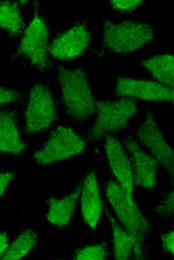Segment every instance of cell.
<instances>
[{
  "label": "cell",
  "mask_w": 174,
  "mask_h": 260,
  "mask_svg": "<svg viewBox=\"0 0 174 260\" xmlns=\"http://www.w3.org/2000/svg\"><path fill=\"white\" fill-rule=\"evenodd\" d=\"M58 74L67 114L78 122L87 121L96 109L86 73L80 68L69 69L58 66Z\"/></svg>",
  "instance_id": "1"
},
{
  "label": "cell",
  "mask_w": 174,
  "mask_h": 260,
  "mask_svg": "<svg viewBox=\"0 0 174 260\" xmlns=\"http://www.w3.org/2000/svg\"><path fill=\"white\" fill-rule=\"evenodd\" d=\"M106 194L124 230L134 240L132 252L136 258L142 260L144 240L150 228L149 222L134 199L128 196L117 182L111 180L108 182Z\"/></svg>",
  "instance_id": "2"
},
{
  "label": "cell",
  "mask_w": 174,
  "mask_h": 260,
  "mask_svg": "<svg viewBox=\"0 0 174 260\" xmlns=\"http://www.w3.org/2000/svg\"><path fill=\"white\" fill-rule=\"evenodd\" d=\"M154 36L153 28L148 22L128 20L116 23L105 20L102 46L116 53L128 54L152 41Z\"/></svg>",
  "instance_id": "3"
},
{
  "label": "cell",
  "mask_w": 174,
  "mask_h": 260,
  "mask_svg": "<svg viewBox=\"0 0 174 260\" xmlns=\"http://www.w3.org/2000/svg\"><path fill=\"white\" fill-rule=\"evenodd\" d=\"M96 119L88 135L92 141L126 128L136 114L138 106L134 98L124 97L114 100H98L96 102Z\"/></svg>",
  "instance_id": "4"
},
{
  "label": "cell",
  "mask_w": 174,
  "mask_h": 260,
  "mask_svg": "<svg viewBox=\"0 0 174 260\" xmlns=\"http://www.w3.org/2000/svg\"><path fill=\"white\" fill-rule=\"evenodd\" d=\"M86 146L85 142L72 129L59 126L34 153L33 159L38 165L48 166L81 154Z\"/></svg>",
  "instance_id": "5"
},
{
  "label": "cell",
  "mask_w": 174,
  "mask_h": 260,
  "mask_svg": "<svg viewBox=\"0 0 174 260\" xmlns=\"http://www.w3.org/2000/svg\"><path fill=\"white\" fill-rule=\"evenodd\" d=\"M49 46L47 25L36 8L34 16L24 30L18 52L26 57L39 70L44 71L50 66Z\"/></svg>",
  "instance_id": "6"
},
{
  "label": "cell",
  "mask_w": 174,
  "mask_h": 260,
  "mask_svg": "<svg viewBox=\"0 0 174 260\" xmlns=\"http://www.w3.org/2000/svg\"><path fill=\"white\" fill-rule=\"evenodd\" d=\"M25 118V130L28 134L44 130L57 119L54 100L46 85L38 83L30 88Z\"/></svg>",
  "instance_id": "7"
},
{
  "label": "cell",
  "mask_w": 174,
  "mask_h": 260,
  "mask_svg": "<svg viewBox=\"0 0 174 260\" xmlns=\"http://www.w3.org/2000/svg\"><path fill=\"white\" fill-rule=\"evenodd\" d=\"M140 142L164 168L168 175L174 174V150L158 126L154 115L148 112L138 132Z\"/></svg>",
  "instance_id": "8"
},
{
  "label": "cell",
  "mask_w": 174,
  "mask_h": 260,
  "mask_svg": "<svg viewBox=\"0 0 174 260\" xmlns=\"http://www.w3.org/2000/svg\"><path fill=\"white\" fill-rule=\"evenodd\" d=\"M120 96L136 98L153 102H173L174 89L158 82L120 77L114 87Z\"/></svg>",
  "instance_id": "9"
},
{
  "label": "cell",
  "mask_w": 174,
  "mask_h": 260,
  "mask_svg": "<svg viewBox=\"0 0 174 260\" xmlns=\"http://www.w3.org/2000/svg\"><path fill=\"white\" fill-rule=\"evenodd\" d=\"M91 40L90 34L84 24H78L58 36L49 46V54L60 60H68L82 55Z\"/></svg>",
  "instance_id": "10"
},
{
  "label": "cell",
  "mask_w": 174,
  "mask_h": 260,
  "mask_svg": "<svg viewBox=\"0 0 174 260\" xmlns=\"http://www.w3.org/2000/svg\"><path fill=\"white\" fill-rule=\"evenodd\" d=\"M124 145L130 156V164L134 184L152 189L156 184L158 161L144 151L132 137L128 136Z\"/></svg>",
  "instance_id": "11"
},
{
  "label": "cell",
  "mask_w": 174,
  "mask_h": 260,
  "mask_svg": "<svg viewBox=\"0 0 174 260\" xmlns=\"http://www.w3.org/2000/svg\"><path fill=\"white\" fill-rule=\"evenodd\" d=\"M105 148L109 165L117 182L130 198H133L134 182L130 161L118 140L107 136Z\"/></svg>",
  "instance_id": "12"
},
{
  "label": "cell",
  "mask_w": 174,
  "mask_h": 260,
  "mask_svg": "<svg viewBox=\"0 0 174 260\" xmlns=\"http://www.w3.org/2000/svg\"><path fill=\"white\" fill-rule=\"evenodd\" d=\"M80 196L83 219L90 228L94 229L101 216L102 203L97 178L94 172H88L82 180Z\"/></svg>",
  "instance_id": "13"
},
{
  "label": "cell",
  "mask_w": 174,
  "mask_h": 260,
  "mask_svg": "<svg viewBox=\"0 0 174 260\" xmlns=\"http://www.w3.org/2000/svg\"><path fill=\"white\" fill-rule=\"evenodd\" d=\"M82 185V180L68 195L60 198H50L48 199V208L46 218L49 223L62 228L70 222L80 196Z\"/></svg>",
  "instance_id": "14"
},
{
  "label": "cell",
  "mask_w": 174,
  "mask_h": 260,
  "mask_svg": "<svg viewBox=\"0 0 174 260\" xmlns=\"http://www.w3.org/2000/svg\"><path fill=\"white\" fill-rule=\"evenodd\" d=\"M26 148L20 134L15 114L10 110L0 111V152L18 154Z\"/></svg>",
  "instance_id": "15"
},
{
  "label": "cell",
  "mask_w": 174,
  "mask_h": 260,
  "mask_svg": "<svg viewBox=\"0 0 174 260\" xmlns=\"http://www.w3.org/2000/svg\"><path fill=\"white\" fill-rule=\"evenodd\" d=\"M158 82L174 89V57L172 54H158L142 62Z\"/></svg>",
  "instance_id": "16"
},
{
  "label": "cell",
  "mask_w": 174,
  "mask_h": 260,
  "mask_svg": "<svg viewBox=\"0 0 174 260\" xmlns=\"http://www.w3.org/2000/svg\"><path fill=\"white\" fill-rule=\"evenodd\" d=\"M22 16L18 2H0V28L10 36L19 34L23 28Z\"/></svg>",
  "instance_id": "17"
},
{
  "label": "cell",
  "mask_w": 174,
  "mask_h": 260,
  "mask_svg": "<svg viewBox=\"0 0 174 260\" xmlns=\"http://www.w3.org/2000/svg\"><path fill=\"white\" fill-rule=\"evenodd\" d=\"M106 212L112 230L114 258L118 260H128L133 250L134 240L108 212Z\"/></svg>",
  "instance_id": "18"
},
{
  "label": "cell",
  "mask_w": 174,
  "mask_h": 260,
  "mask_svg": "<svg viewBox=\"0 0 174 260\" xmlns=\"http://www.w3.org/2000/svg\"><path fill=\"white\" fill-rule=\"evenodd\" d=\"M38 240L36 232L28 229L22 232L9 245L4 255V260H18L24 257L32 250Z\"/></svg>",
  "instance_id": "19"
},
{
  "label": "cell",
  "mask_w": 174,
  "mask_h": 260,
  "mask_svg": "<svg viewBox=\"0 0 174 260\" xmlns=\"http://www.w3.org/2000/svg\"><path fill=\"white\" fill-rule=\"evenodd\" d=\"M105 248L100 244L86 246L79 250L74 256L78 260H104L106 258Z\"/></svg>",
  "instance_id": "20"
},
{
  "label": "cell",
  "mask_w": 174,
  "mask_h": 260,
  "mask_svg": "<svg viewBox=\"0 0 174 260\" xmlns=\"http://www.w3.org/2000/svg\"><path fill=\"white\" fill-rule=\"evenodd\" d=\"M142 0H112L110 1L112 8L120 12H130L140 6L143 2Z\"/></svg>",
  "instance_id": "21"
},
{
  "label": "cell",
  "mask_w": 174,
  "mask_h": 260,
  "mask_svg": "<svg viewBox=\"0 0 174 260\" xmlns=\"http://www.w3.org/2000/svg\"><path fill=\"white\" fill-rule=\"evenodd\" d=\"M20 92L16 90L0 86V106L18 102L20 98Z\"/></svg>",
  "instance_id": "22"
},
{
  "label": "cell",
  "mask_w": 174,
  "mask_h": 260,
  "mask_svg": "<svg viewBox=\"0 0 174 260\" xmlns=\"http://www.w3.org/2000/svg\"><path fill=\"white\" fill-rule=\"evenodd\" d=\"M174 190L170 192L162 202L156 208L158 212L172 216L174 214Z\"/></svg>",
  "instance_id": "23"
},
{
  "label": "cell",
  "mask_w": 174,
  "mask_h": 260,
  "mask_svg": "<svg viewBox=\"0 0 174 260\" xmlns=\"http://www.w3.org/2000/svg\"><path fill=\"white\" fill-rule=\"evenodd\" d=\"M162 246L164 250L166 252L174 255V232L168 231L161 236Z\"/></svg>",
  "instance_id": "24"
},
{
  "label": "cell",
  "mask_w": 174,
  "mask_h": 260,
  "mask_svg": "<svg viewBox=\"0 0 174 260\" xmlns=\"http://www.w3.org/2000/svg\"><path fill=\"white\" fill-rule=\"evenodd\" d=\"M14 178V174L12 172L0 170V197L4 194Z\"/></svg>",
  "instance_id": "25"
},
{
  "label": "cell",
  "mask_w": 174,
  "mask_h": 260,
  "mask_svg": "<svg viewBox=\"0 0 174 260\" xmlns=\"http://www.w3.org/2000/svg\"><path fill=\"white\" fill-rule=\"evenodd\" d=\"M8 246V238L7 234L0 231V258L4 255Z\"/></svg>",
  "instance_id": "26"
}]
</instances>
